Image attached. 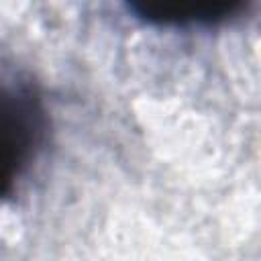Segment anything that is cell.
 <instances>
[{"label": "cell", "mask_w": 261, "mask_h": 261, "mask_svg": "<svg viewBox=\"0 0 261 261\" xmlns=\"http://www.w3.org/2000/svg\"><path fill=\"white\" fill-rule=\"evenodd\" d=\"M47 135V112L33 82L0 71V200L35 163Z\"/></svg>", "instance_id": "obj_1"}, {"label": "cell", "mask_w": 261, "mask_h": 261, "mask_svg": "<svg viewBox=\"0 0 261 261\" xmlns=\"http://www.w3.org/2000/svg\"><path fill=\"white\" fill-rule=\"evenodd\" d=\"M249 0H143L133 2V12L159 27L216 24L241 14Z\"/></svg>", "instance_id": "obj_2"}]
</instances>
